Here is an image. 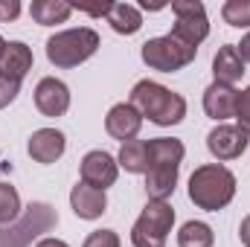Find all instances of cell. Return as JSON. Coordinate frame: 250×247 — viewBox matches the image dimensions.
Returning a JSON list of instances; mask_svg holds the SVG:
<instances>
[{
    "label": "cell",
    "mask_w": 250,
    "mask_h": 247,
    "mask_svg": "<svg viewBox=\"0 0 250 247\" xmlns=\"http://www.w3.org/2000/svg\"><path fill=\"white\" fill-rule=\"evenodd\" d=\"M187 148L175 137H154L148 140V169H146V195L148 201H166L178 189L181 163Z\"/></svg>",
    "instance_id": "obj_1"
},
{
    "label": "cell",
    "mask_w": 250,
    "mask_h": 247,
    "mask_svg": "<svg viewBox=\"0 0 250 247\" xmlns=\"http://www.w3.org/2000/svg\"><path fill=\"white\" fill-rule=\"evenodd\" d=\"M131 105L140 111L143 120L160 125V128L184 123V117H187V99L151 79H143L131 87Z\"/></svg>",
    "instance_id": "obj_2"
},
{
    "label": "cell",
    "mask_w": 250,
    "mask_h": 247,
    "mask_svg": "<svg viewBox=\"0 0 250 247\" xmlns=\"http://www.w3.org/2000/svg\"><path fill=\"white\" fill-rule=\"evenodd\" d=\"M236 198V175L221 163L198 166L189 175V201L198 209L218 212Z\"/></svg>",
    "instance_id": "obj_3"
},
{
    "label": "cell",
    "mask_w": 250,
    "mask_h": 247,
    "mask_svg": "<svg viewBox=\"0 0 250 247\" xmlns=\"http://www.w3.org/2000/svg\"><path fill=\"white\" fill-rule=\"evenodd\" d=\"M59 212L47 201H32L12 224H0V247H29L38 236L56 230Z\"/></svg>",
    "instance_id": "obj_4"
},
{
    "label": "cell",
    "mask_w": 250,
    "mask_h": 247,
    "mask_svg": "<svg viewBox=\"0 0 250 247\" xmlns=\"http://www.w3.org/2000/svg\"><path fill=\"white\" fill-rule=\"evenodd\" d=\"M96 50H99V32L90 29V26L64 29V32H56L47 41V59H50V64H56L62 70L84 64Z\"/></svg>",
    "instance_id": "obj_5"
},
{
    "label": "cell",
    "mask_w": 250,
    "mask_h": 247,
    "mask_svg": "<svg viewBox=\"0 0 250 247\" xmlns=\"http://www.w3.org/2000/svg\"><path fill=\"white\" fill-rule=\"evenodd\" d=\"M175 224V206L169 201H148L131 227L134 247H166Z\"/></svg>",
    "instance_id": "obj_6"
},
{
    "label": "cell",
    "mask_w": 250,
    "mask_h": 247,
    "mask_svg": "<svg viewBox=\"0 0 250 247\" xmlns=\"http://www.w3.org/2000/svg\"><path fill=\"white\" fill-rule=\"evenodd\" d=\"M195 56H198V47L184 44L172 32L160 35V38H148L143 44V50H140V59L148 64L151 70H160V73H178L187 64L195 62Z\"/></svg>",
    "instance_id": "obj_7"
},
{
    "label": "cell",
    "mask_w": 250,
    "mask_h": 247,
    "mask_svg": "<svg viewBox=\"0 0 250 247\" xmlns=\"http://www.w3.org/2000/svg\"><path fill=\"white\" fill-rule=\"evenodd\" d=\"M172 12H175V26L172 35L181 38L189 47H198L201 41H207L209 35V18L201 0H172Z\"/></svg>",
    "instance_id": "obj_8"
},
{
    "label": "cell",
    "mask_w": 250,
    "mask_h": 247,
    "mask_svg": "<svg viewBox=\"0 0 250 247\" xmlns=\"http://www.w3.org/2000/svg\"><path fill=\"white\" fill-rule=\"evenodd\" d=\"M250 143V134H245L239 125H215L209 134H207V148L209 154L218 160V163H227V160H236L245 154Z\"/></svg>",
    "instance_id": "obj_9"
},
{
    "label": "cell",
    "mask_w": 250,
    "mask_h": 247,
    "mask_svg": "<svg viewBox=\"0 0 250 247\" xmlns=\"http://www.w3.org/2000/svg\"><path fill=\"white\" fill-rule=\"evenodd\" d=\"M120 178V163L114 154L102 151V148H93L82 157V184L93 186V189H108V186L117 184Z\"/></svg>",
    "instance_id": "obj_10"
},
{
    "label": "cell",
    "mask_w": 250,
    "mask_h": 247,
    "mask_svg": "<svg viewBox=\"0 0 250 247\" xmlns=\"http://www.w3.org/2000/svg\"><path fill=\"white\" fill-rule=\"evenodd\" d=\"M35 108L44 117H64L70 111V87L56 76L41 79L35 84Z\"/></svg>",
    "instance_id": "obj_11"
},
{
    "label": "cell",
    "mask_w": 250,
    "mask_h": 247,
    "mask_svg": "<svg viewBox=\"0 0 250 247\" xmlns=\"http://www.w3.org/2000/svg\"><path fill=\"white\" fill-rule=\"evenodd\" d=\"M67 151V140L59 128H38L29 137V157L41 166H50L56 160H62V154Z\"/></svg>",
    "instance_id": "obj_12"
},
{
    "label": "cell",
    "mask_w": 250,
    "mask_h": 247,
    "mask_svg": "<svg viewBox=\"0 0 250 247\" xmlns=\"http://www.w3.org/2000/svg\"><path fill=\"white\" fill-rule=\"evenodd\" d=\"M236 105H239V90L230 87V84L212 82L204 90V114L209 120H215L218 125L224 120H230V117H236Z\"/></svg>",
    "instance_id": "obj_13"
},
{
    "label": "cell",
    "mask_w": 250,
    "mask_h": 247,
    "mask_svg": "<svg viewBox=\"0 0 250 247\" xmlns=\"http://www.w3.org/2000/svg\"><path fill=\"white\" fill-rule=\"evenodd\" d=\"M70 206L82 221H96L99 215L108 212V195L102 189H93V186L79 181L70 189Z\"/></svg>",
    "instance_id": "obj_14"
},
{
    "label": "cell",
    "mask_w": 250,
    "mask_h": 247,
    "mask_svg": "<svg viewBox=\"0 0 250 247\" xmlns=\"http://www.w3.org/2000/svg\"><path fill=\"white\" fill-rule=\"evenodd\" d=\"M140 128H143V117H140V111H137L131 102L114 105V108L108 111V117H105V131H108L114 140H120V143L134 140V137L140 134Z\"/></svg>",
    "instance_id": "obj_15"
},
{
    "label": "cell",
    "mask_w": 250,
    "mask_h": 247,
    "mask_svg": "<svg viewBox=\"0 0 250 247\" xmlns=\"http://www.w3.org/2000/svg\"><path fill=\"white\" fill-rule=\"evenodd\" d=\"M32 62H35V56H32V50L23 41H9L3 59H0V76L21 84L23 76L32 70Z\"/></svg>",
    "instance_id": "obj_16"
},
{
    "label": "cell",
    "mask_w": 250,
    "mask_h": 247,
    "mask_svg": "<svg viewBox=\"0 0 250 247\" xmlns=\"http://www.w3.org/2000/svg\"><path fill=\"white\" fill-rule=\"evenodd\" d=\"M212 76H215L218 84H230V87L245 76V62L239 59L236 44H224L215 53V59H212Z\"/></svg>",
    "instance_id": "obj_17"
},
{
    "label": "cell",
    "mask_w": 250,
    "mask_h": 247,
    "mask_svg": "<svg viewBox=\"0 0 250 247\" xmlns=\"http://www.w3.org/2000/svg\"><path fill=\"white\" fill-rule=\"evenodd\" d=\"M105 21L120 35H137L143 29V15L134 3H111V12H108Z\"/></svg>",
    "instance_id": "obj_18"
},
{
    "label": "cell",
    "mask_w": 250,
    "mask_h": 247,
    "mask_svg": "<svg viewBox=\"0 0 250 247\" xmlns=\"http://www.w3.org/2000/svg\"><path fill=\"white\" fill-rule=\"evenodd\" d=\"M29 15L41 26H56V23H64L73 15V6L64 3V0H32Z\"/></svg>",
    "instance_id": "obj_19"
},
{
    "label": "cell",
    "mask_w": 250,
    "mask_h": 247,
    "mask_svg": "<svg viewBox=\"0 0 250 247\" xmlns=\"http://www.w3.org/2000/svg\"><path fill=\"white\" fill-rule=\"evenodd\" d=\"M117 163L123 166L128 175H143L148 169V143L146 140H128V143H123Z\"/></svg>",
    "instance_id": "obj_20"
},
{
    "label": "cell",
    "mask_w": 250,
    "mask_h": 247,
    "mask_svg": "<svg viewBox=\"0 0 250 247\" xmlns=\"http://www.w3.org/2000/svg\"><path fill=\"white\" fill-rule=\"evenodd\" d=\"M215 233L207 221H187L178 233V247H212Z\"/></svg>",
    "instance_id": "obj_21"
},
{
    "label": "cell",
    "mask_w": 250,
    "mask_h": 247,
    "mask_svg": "<svg viewBox=\"0 0 250 247\" xmlns=\"http://www.w3.org/2000/svg\"><path fill=\"white\" fill-rule=\"evenodd\" d=\"M21 218V195L6 181H0V224H12Z\"/></svg>",
    "instance_id": "obj_22"
},
{
    "label": "cell",
    "mask_w": 250,
    "mask_h": 247,
    "mask_svg": "<svg viewBox=\"0 0 250 247\" xmlns=\"http://www.w3.org/2000/svg\"><path fill=\"white\" fill-rule=\"evenodd\" d=\"M221 18L236 29H250V0H227L221 6Z\"/></svg>",
    "instance_id": "obj_23"
},
{
    "label": "cell",
    "mask_w": 250,
    "mask_h": 247,
    "mask_svg": "<svg viewBox=\"0 0 250 247\" xmlns=\"http://www.w3.org/2000/svg\"><path fill=\"white\" fill-rule=\"evenodd\" d=\"M120 236L114 233V230H93L87 239H84V245L82 247H120Z\"/></svg>",
    "instance_id": "obj_24"
},
{
    "label": "cell",
    "mask_w": 250,
    "mask_h": 247,
    "mask_svg": "<svg viewBox=\"0 0 250 247\" xmlns=\"http://www.w3.org/2000/svg\"><path fill=\"white\" fill-rule=\"evenodd\" d=\"M236 123H239V128H242L245 134H250V87L239 93V105H236Z\"/></svg>",
    "instance_id": "obj_25"
},
{
    "label": "cell",
    "mask_w": 250,
    "mask_h": 247,
    "mask_svg": "<svg viewBox=\"0 0 250 247\" xmlns=\"http://www.w3.org/2000/svg\"><path fill=\"white\" fill-rule=\"evenodd\" d=\"M18 93H21V84H18V82H9V79L0 76V111L9 108V105L18 99Z\"/></svg>",
    "instance_id": "obj_26"
},
{
    "label": "cell",
    "mask_w": 250,
    "mask_h": 247,
    "mask_svg": "<svg viewBox=\"0 0 250 247\" xmlns=\"http://www.w3.org/2000/svg\"><path fill=\"white\" fill-rule=\"evenodd\" d=\"M18 15H21V3H18V0H0V21H3V23L15 21Z\"/></svg>",
    "instance_id": "obj_27"
},
{
    "label": "cell",
    "mask_w": 250,
    "mask_h": 247,
    "mask_svg": "<svg viewBox=\"0 0 250 247\" xmlns=\"http://www.w3.org/2000/svg\"><path fill=\"white\" fill-rule=\"evenodd\" d=\"M79 12H87V15H93V18H108L111 3H102V6H79Z\"/></svg>",
    "instance_id": "obj_28"
},
{
    "label": "cell",
    "mask_w": 250,
    "mask_h": 247,
    "mask_svg": "<svg viewBox=\"0 0 250 247\" xmlns=\"http://www.w3.org/2000/svg\"><path fill=\"white\" fill-rule=\"evenodd\" d=\"M236 53H239V59H242L245 64H250V32L239 41V44H236Z\"/></svg>",
    "instance_id": "obj_29"
},
{
    "label": "cell",
    "mask_w": 250,
    "mask_h": 247,
    "mask_svg": "<svg viewBox=\"0 0 250 247\" xmlns=\"http://www.w3.org/2000/svg\"><path fill=\"white\" fill-rule=\"evenodd\" d=\"M239 239H242L245 247H250V215H245L242 224H239Z\"/></svg>",
    "instance_id": "obj_30"
},
{
    "label": "cell",
    "mask_w": 250,
    "mask_h": 247,
    "mask_svg": "<svg viewBox=\"0 0 250 247\" xmlns=\"http://www.w3.org/2000/svg\"><path fill=\"white\" fill-rule=\"evenodd\" d=\"M35 247H70L67 242H62V239H41Z\"/></svg>",
    "instance_id": "obj_31"
},
{
    "label": "cell",
    "mask_w": 250,
    "mask_h": 247,
    "mask_svg": "<svg viewBox=\"0 0 250 247\" xmlns=\"http://www.w3.org/2000/svg\"><path fill=\"white\" fill-rule=\"evenodd\" d=\"M169 3H148V0H143V9H148V12H160V9H166Z\"/></svg>",
    "instance_id": "obj_32"
},
{
    "label": "cell",
    "mask_w": 250,
    "mask_h": 247,
    "mask_svg": "<svg viewBox=\"0 0 250 247\" xmlns=\"http://www.w3.org/2000/svg\"><path fill=\"white\" fill-rule=\"evenodd\" d=\"M3 53H6V38L0 35V59H3Z\"/></svg>",
    "instance_id": "obj_33"
}]
</instances>
